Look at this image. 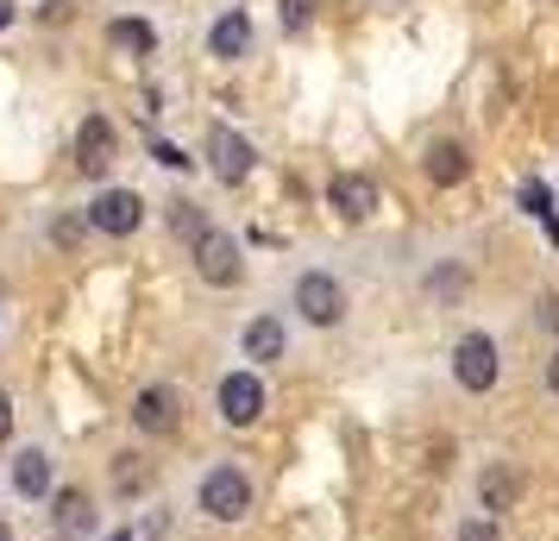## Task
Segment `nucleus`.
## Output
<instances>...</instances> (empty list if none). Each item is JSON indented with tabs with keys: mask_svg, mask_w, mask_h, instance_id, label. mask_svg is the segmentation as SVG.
<instances>
[{
	"mask_svg": "<svg viewBox=\"0 0 559 541\" xmlns=\"http://www.w3.org/2000/svg\"><path fill=\"white\" fill-rule=\"evenodd\" d=\"M202 510L214 522H239V516L252 510V479L239 472V466H214L202 479Z\"/></svg>",
	"mask_w": 559,
	"mask_h": 541,
	"instance_id": "obj_1",
	"label": "nucleus"
},
{
	"mask_svg": "<svg viewBox=\"0 0 559 541\" xmlns=\"http://www.w3.org/2000/svg\"><path fill=\"white\" fill-rule=\"evenodd\" d=\"M453 378L465 390H490L497 385V340L490 334H465L453 346Z\"/></svg>",
	"mask_w": 559,
	"mask_h": 541,
	"instance_id": "obj_2",
	"label": "nucleus"
},
{
	"mask_svg": "<svg viewBox=\"0 0 559 541\" xmlns=\"http://www.w3.org/2000/svg\"><path fill=\"white\" fill-rule=\"evenodd\" d=\"M195 271H202L214 290L239 284V239H233V233H214V227H207L202 239H195Z\"/></svg>",
	"mask_w": 559,
	"mask_h": 541,
	"instance_id": "obj_3",
	"label": "nucleus"
},
{
	"mask_svg": "<svg viewBox=\"0 0 559 541\" xmlns=\"http://www.w3.org/2000/svg\"><path fill=\"white\" fill-rule=\"evenodd\" d=\"M296 309H302V321H314V328H333V321L346 315V296H340V284H333L328 271H308L302 284H296Z\"/></svg>",
	"mask_w": 559,
	"mask_h": 541,
	"instance_id": "obj_4",
	"label": "nucleus"
},
{
	"mask_svg": "<svg viewBox=\"0 0 559 541\" xmlns=\"http://www.w3.org/2000/svg\"><path fill=\"white\" fill-rule=\"evenodd\" d=\"M207 157H214V177H221V183H246V177H252V164H258L252 139H239L233 127L207 132Z\"/></svg>",
	"mask_w": 559,
	"mask_h": 541,
	"instance_id": "obj_5",
	"label": "nucleus"
},
{
	"mask_svg": "<svg viewBox=\"0 0 559 541\" xmlns=\"http://www.w3.org/2000/svg\"><path fill=\"white\" fill-rule=\"evenodd\" d=\"M88 221H95L102 233H114V239H127V233L145 221V202H139L132 189H102V196L88 202Z\"/></svg>",
	"mask_w": 559,
	"mask_h": 541,
	"instance_id": "obj_6",
	"label": "nucleus"
},
{
	"mask_svg": "<svg viewBox=\"0 0 559 541\" xmlns=\"http://www.w3.org/2000/svg\"><path fill=\"white\" fill-rule=\"evenodd\" d=\"M221 415H227L233 428H252L258 415H264V385H258V378H246V372L221 378Z\"/></svg>",
	"mask_w": 559,
	"mask_h": 541,
	"instance_id": "obj_7",
	"label": "nucleus"
},
{
	"mask_svg": "<svg viewBox=\"0 0 559 541\" xmlns=\"http://www.w3.org/2000/svg\"><path fill=\"white\" fill-rule=\"evenodd\" d=\"M328 202H333L340 221H371V208H378V183L358 177V170H346V177H333Z\"/></svg>",
	"mask_w": 559,
	"mask_h": 541,
	"instance_id": "obj_8",
	"label": "nucleus"
},
{
	"mask_svg": "<svg viewBox=\"0 0 559 541\" xmlns=\"http://www.w3.org/2000/svg\"><path fill=\"white\" fill-rule=\"evenodd\" d=\"M177 390L170 385H145L139 390V403H132V422H139V428H145V435H170V428H177Z\"/></svg>",
	"mask_w": 559,
	"mask_h": 541,
	"instance_id": "obj_9",
	"label": "nucleus"
},
{
	"mask_svg": "<svg viewBox=\"0 0 559 541\" xmlns=\"http://www.w3.org/2000/svg\"><path fill=\"white\" fill-rule=\"evenodd\" d=\"M76 164L88 170V177H102L107 164H114V127H107L102 114H88L76 127Z\"/></svg>",
	"mask_w": 559,
	"mask_h": 541,
	"instance_id": "obj_10",
	"label": "nucleus"
},
{
	"mask_svg": "<svg viewBox=\"0 0 559 541\" xmlns=\"http://www.w3.org/2000/svg\"><path fill=\"white\" fill-rule=\"evenodd\" d=\"M207 45H214V57H246L252 51V20L246 13H221L214 32H207Z\"/></svg>",
	"mask_w": 559,
	"mask_h": 541,
	"instance_id": "obj_11",
	"label": "nucleus"
},
{
	"mask_svg": "<svg viewBox=\"0 0 559 541\" xmlns=\"http://www.w3.org/2000/svg\"><path fill=\"white\" fill-rule=\"evenodd\" d=\"M88 529H95L88 497H82V491H57V541H82Z\"/></svg>",
	"mask_w": 559,
	"mask_h": 541,
	"instance_id": "obj_12",
	"label": "nucleus"
},
{
	"mask_svg": "<svg viewBox=\"0 0 559 541\" xmlns=\"http://www.w3.org/2000/svg\"><path fill=\"white\" fill-rule=\"evenodd\" d=\"M465 170H472V157H465V145H453V139H433L428 145V177L433 183H465Z\"/></svg>",
	"mask_w": 559,
	"mask_h": 541,
	"instance_id": "obj_13",
	"label": "nucleus"
},
{
	"mask_svg": "<svg viewBox=\"0 0 559 541\" xmlns=\"http://www.w3.org/2000/svg\"><path fill=\"white\" fill-rule=\"evenodd\" d=\"M13 485L26 491V497H45V491H51V460H45L38 447H26V454L13 460Z\"/></svg>",
	"mask_w": 559,
	"mask_h": 541,
	"instance_id": "obj_14",
	"label": "nucleus"
},
{
	"mask_svg": "<svg viewBox=\"0 0 559 541\" xmlns=\"http://www.w3.org/2000/svg\"><path fill=\"white\" fill-rule=\"evenodd\" d=\"M478 491H484V504H490V510H509V504L522 497V479H515L509 466H490V472L478 479Z\"/></svg>",
	"mask_w": 559,
	"mask_h": 541,
	"instance_id": "obj_15",
	"label": "nucleus"
},
{
	"mask_svg": "<svg viewBox=\"0 0 559 541\" xmlns=\"http://www.w3.org/2000/svg\"><path fill=\"white\" fill-rule=\"evenodd\" d=\"M246 360H283V328L271 315H258L252 328H246Z\"/></svg>",
	"mask_w": 559,
	"mask_h": 541,
	"instance_id": "obj_16",
	"label": "nucleus"
},
{
	"mask_svg": "<svg viewBox=\"0 0 559 541\" xmlns=\"http://www.w3.org/2000/svg\"><path fill=\"white\" fill-rule=\"evenodd\" d=\"M107 38H114L120 51H152V45H157V32L145 26V20H114V26H107Z\"/></svg>",
	"mask_w": 559,
	"mask_h": 541,
	"instance_id": "obj_17",
	"label": "nucleus"
},
{
	"mask_svg": "<svg viewBox=\"0 0 559 541\" xmlns=\"http://www.w3.org/2000/svg\"><path fill=\"white\" fill-rule=\"evenodd\" d=\"M170 227H177L182 239H202V233H207V221L195 214V202H170Z\"/></svg>",
	"mask_w": 559,
	"mask_h": 541,
	"instance_id": "obj_18",
	"label": "nucleus"
},
{
	"mask_svg": "<svg viewBox=\"0 0 559 541\" xmlns=\"http://www.w3.org/2000/svg\"><path fill=\"white\" fill-rule=\"evenodd\" d=\"M314 7H321V0H283V26H289V32H302L308 20H314Z\"/></svg>",
	"mask_w": 559,
	"mask_h": 541,
	"instance_id": "obj_19",
	"label": "nucleus"
},
{
	"mask_svg": "<svg viewBox=\"0 0 559 541\" xmlns=\"http://www.w3.org/2000/svg\"><path fill=\"white\" fill-rule=\"evenodd\" d=\"M522 208H528V214H540V221H547V189H540V183H528V189H522Z\"/></svg>",
	"mask_w": 559,
	"mask_h": 541,
	"instance_id": "obj_20",
	"label": "nucleus"
},
{
	"mask_svg": "<svg viewBox=\"0 0 559 541\" xmlns=\"http://www.w3.org/2000/svg\"><path fill=\"white\" fill-rule=\"evenodd\" d=\"M459 541H503V536H497V522H465Z\"/></svg>",
	"mask_w": 559,
	"mask_h": 541,
	"instance_id": "obj_21",
	"label": "nucleus"
},
{
	"mask_svg": "<svg viewBox=\"0 0 559 541\" xmlns=\"http://www.w3.org/2000/svg\"><path fill=\"white\" fill-rule=\"evenodd\" d=\"M152 152H157V164H170V170H182V164H189V157H182L177 145H152Z\"/></svg>",
	"mask_w": 559,
	"mask_h": 541,
	"instance_id": "obj_22",
	"label": "nucleus"
},
{
	"mask_svg": "<svg viewBox=\"0 0 559 541\" xmlns=\"http://www.w3.org/2000/svg\"><path fill=\"white\" fill-rule=\"evenodd\" d=\"M13 435V403H7V390H0V440Z\"/></svg>",
	"mask_w": 559,
	"mask_h": 541,
	"instance_id": "obj_23",
	"label": "nucleus"
},
{
	"mask_svg": "<svg viewBox=\"0 0 559 541\" xmlns=\"http://www.w3.org/2000/svg\"><path fill=\"white\" fill-rule=\"evenodd\" d=\"M13 26V0H0V32Z\"/></svg>",
	"mask_w": 559,
	"mask_h": 541,
	"instance_id": "obj_24",
	"label": "nucleus"
},
{
	"mask_svg": "<svg viewBox=\"0 0 559 541\" xmlns=\"http://www.w3.org/2000/svg\"><path fill=\"white\" fill-rule=\"evenodd\" d=\"M540 315H547V328H559V296H554V303H547Z\"/></svg>",
	"mask_w": 559,
	"mask_h": 541,
	"instance_id": "obj_25",
	"label": "nucleus"
},
{
	"mask_svg": "<svg viewBox=\"0 0 559 541\" xmlns=\"http://www.w3.org/2000/svg\"><path fill=\"white\" fill-rule=\"evenodd\" d=\"M547 385L559 390V353H554V360H547Z\"/></svg>",
	"mask_w": 559,
	"mask_h": 541,
	"instance_id": "obj_26",
	"label": "nucleus"
},
{
	"mask_svg": "<svg viewBox=\"0 0 559 541\" xmlns=\"http://www.w3.org/2000/svg\"><path fill=\"white\" fill-rule=\"evenodd\" d=\"M0 541H7V529H0Z\"/></svg>",
	"mask_w": 559,
	"mask_h": 541,
	"instance_id": "obj_27",
	"label": "nucleus"
}]
</instances>
